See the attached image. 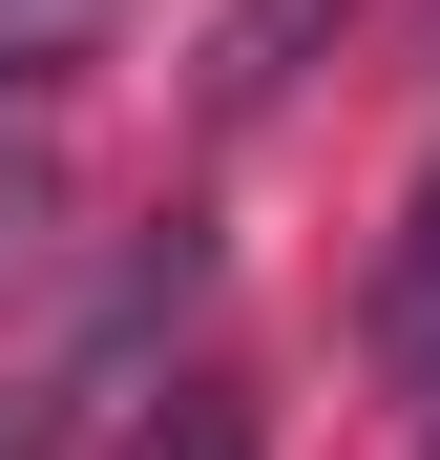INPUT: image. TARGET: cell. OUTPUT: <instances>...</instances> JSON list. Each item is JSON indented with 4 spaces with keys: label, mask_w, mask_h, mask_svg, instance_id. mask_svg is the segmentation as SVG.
Listing matches in <instances>:
<instances>
[{
    "label": "cell",
    "mask_w": 440,
    "mask_h": 460,
    "mask_svg": "<svg viewBox=\"0 0 440 460\" xmlns=\"http://www.w3.org/2000/svg\"><path fill=\"white\" fill-rule=\"evenodd\" d=\"M126 460H273V398L252 376H168V398L126 419Z\"/></svg>",
    "instance_id": "2"
},
{
    "label": "cell",
    "mask_w": 440,
    "mask_h": 460,
    "mask_svg": "<svg viewBox=\"0 0 440 460\" xmlns=\"http://www.w3.org/2000/svg\"><path fill=\"white\" fill-rule=\"evenodd\" d=\"M105 22H126V0H0V84H63Z\"/></svg>",
    "instance_id": "3"
},
{
    "label": "cell",
    "mask_w": 440,
    "mask_h": 460,
    "mask_svg": "<svg viewBox=\"0 0 440 460\" xmlns=\"http://www.w3.org/2000/svg\"><path fill=\"white\" fill-rule=\"evenodd\" d=\"M356 335H378V376L440 419V168L399 189V230H378V293H356Z\"/></svg>",
    "instance_id": "1"
},
{
    "label": "cell",
    "mask_w": 440,
    "mask_h": 460,
    "mask_svg": "<svg viewBox=\"0 0 440 460\" xmlns=\"http://www.w3.org/2000/svg\"><path fill=\"white\" fill-rule=\"evenodd\" d=\"M419 460H440V419H419Z\"/></svg>",
    "instance_id": "4"
}]
</instances>
